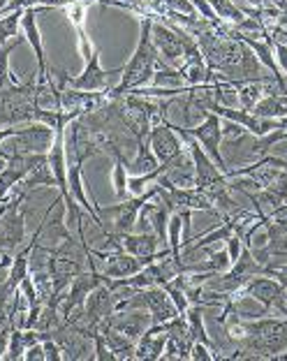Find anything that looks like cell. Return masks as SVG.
Masks as SVG:
<instances>
[{
	"instance_id": "6da1fadb",
	"label": "cell",
	"mask_w": 287,
	"mask_h": 361,
	"mask_svg": "<svg viewBox=\"0 0 287 361\" xmlns=\"http://www.w3.org/2000/svg\"><path fill=\"white\" fill-rule=\"evenodd\" d=\"M151 23H153L151 16H144V26H142V37H139V44L135 49L133 59H130L126 63V68H123L121 84L116 88H111L109 95L130 93V90L146 86L155 77V68H158V63H160V54H158V49H155V44H153Z\"/></svg>"
},
{
	"instance_id": "7a4b0ae2",
	"label": "cell",
	"mask_w": 287,
	"mask_h": 361,
	"mask_svg": "<svg viewBox=\"0 0 287 361\" xmlns=\"http://www.w3.org/2000/svg\"><path fill=\"white\" fill-rule=\"evenodd\" d=\"M56 128L47 123L32 121L28 126L16 128L12 137L0 142V155L5 160L16 158V155H32V153H49L54 146Z\"/></svg>"
},
{
	"instance_id": "3957f363",
	"label": "cell",
	"mask_w": 287,
	"mask_h": 361,
	"mask_svg": "<svg viewBox=\"0 0 287 361\" xmlns=\"http://www.w3.org/2000/svg\"><path fill=\"white\" fill-rule=\"evenodd\" d=\"M158 188H160L158 180H153V185L146 188L144 195L128 197V200H121L118 204H114V207H100L95 200H91V202H93V207L97 211V216L102 218V223H104V218H109V223H111L109 232L128 234V232H135L137 220H139V211H142V207L151 200V197L158 195Z\"/></svg>"
},
{
	"instance_id": "277c9868",
	"label": "cell",
	"mask_w": 287,
	"mask_h": 361,
	"mask_svg": "<svg viewBox=\"0 0 287 361\" xmlns=\"http://www.w3.org/2000/svg\"><path fill=\"white\" fill-rule=\"evenodd\" d=\"M185 130L202 144V149L207 151L209 158L216 162V165L223 171H227V162L223 158V153H220V146H223V121H220L218 114L211 111L209 116L200 123V126L185 128Z\"/></svg>"
},
{
	"instance_id": "5b68a950",
	"label": "cell",
	"mask_w": 287,
	"mask_h": 361,
	"mask_svg": "<svg viewBox=\"0 0 287 361\" xmlns=\"http://www.w3.org/2000/svg\"><path fill=\"white\" fill-rule=\"evenodd\" d=\"M151 37H153L155 49H158V54L162 56V61H165L167 65H171V68H181L183 61H185V49H183V42L174 32V28L167 26L165 21L153 19Z\"/></svg>"
},
{
	"instance_id": "8992f818",
	"label": "cell",
	"mask_w": 287,
	"mask_h": 361,
	"mask_svg": "<svg viewBox=\"0 0 287 361\" xmlns=\"http://www.w3.org/2000/svg\"><path fill=\"white\" fill-rule=\"evenodd\" d=\"M116 72H123V68L116 70H102L100 68V51L91 54V59L86 61V70L81 72L79 77H68V88L75 90H104L109 93V77L116 75Z\"/></svg>"
},
{
	"instance_id": "52a82bcc",
	"label": "cell",
	"mask_w": 287,
	"mask_h": 361,
	"mask_svg": "<svg viewBox=\"0 0 287 361\" xmlns=\"http://www.w3.org/2000/svg\"><path fill=\"white\" fill-rule=\"evenodd\" d=\"M149 142H151V149L155 153V158L160 160V165L165 162L174 160L176 155H181L185 146L181 144L178 139L176 130L169 126V121H162V123H155L149 133Z\"/></svg>"
},
{
	"instance_id": "ba28073f",
	"label": "cell",
	"mask_w": 287,
	"mask_h": 361,
	"mask_svg": "<svg viewBox=\"0 0 287 361\" xmlns=\"http://www.w3.org/2000/svg\"><path fill=\"white\" fill-rule=\"evenodd\" d=\"M111 329H116L118 334L128 336L130 341H139L153 326V317L149 310H118L109 319H104Z\"/></svg>"
},
{
	"instance_id": "9c48e42d",
	"label": "cell",
	"mask_w": 287,
	"mask_h": 361,
	"mask_svg": "<svg viewBox=\"0 0 287 361\" xmlns=\"http://www.w3.org/2000/svg\"><path fill=\"white\" fill-rule=\"evenodd\" d=\"M118 239L123 243V250H128L130 255L142 259L144 267L155 262V257H158V245L162 243L155 232H128V234H118Z\"/></svg>"
},
{
	"instance_id": "30bf717a",
	"label": "cell",
	"mask_w": 287,
	"mask_h": 361,
	"mask_svg": "<svg viewBox=\"0 0 287 361\" xmlns=\"http://www.w3.org/2000/svg\"><path fill=\"white\" fill-rule=\"evenodd\" d=\"M153 200H155V197H151V200L142 207V211H139V220H137L139 232H142L144 227H149L146 232H155L160 236V241L167 243V239H169V216H171V213L162 202H153Z\"/></svg>"
},
{
	"instance_id": "8fae6325",
	"label": "cell",
	"mask_w": 287,
	"mask_h": 361,
	"mask_svg": "<svg viewBox=\"0 0 287 361\" xmlns=\"http://www.w3.org/2000/svg\"><path fill=\"white\" fill-rule=\"evenodd\" d=\"M51 338L59 343V348L63 352V359H70V361H77V359H93V355H88V343L91 338L81 336L77 329H72L70 324H61L59 329L51 334Z\"/></svg>"
},
{
	"instance_id": "7c38bea8",
	"label": "cell",
	"mask_w": 287,
	"mask_h": 361,
	"mask_svg": "<svg viewBox=\"0 0 287 361\" xmlns=\"http://www.w3.org/2000/svg\"><path fill=\"white\" fill-rule=\"evenodd\" d=\"M21 28L26 32V39L30 42L32 51H35L37 59V84H47V59H44V49H42V37H39V28H37V10L35 7H28L23 10L21 16Z\"/></svg>"
},
{
	"instance_id": "4fadbf2b",
	"label": "cell",
	"mask_w": 287,
	"mask_h": 361,
	"mask_svg": "<svg viewBox=\"0 0 287 361\" xmlns=\"http://www.w3.org/2000/svg\"><path fill=\"white\" fill-rule=\"evenodd\" d=\"M167 322L162 324H153L149 331H146L142 338L137 341V350H135V359H144V361H155L162 359V352L167 345Z\"/></svg>"
},
{
	"instance_id": "5bb4252c",
	"label": "cell",
	"mask_w": 287,
	"mask_h": 361,
	"mask_svg": "<svg viewBox=\"0 0 287 361\" xmlns=\"http://www.w3.org/2000/svg\"><path fill=\"white\" fill-rule=\"evenodd\" d=\"M142 269H144L142 259L130 255L128 250H118V252H109L102 274L109 276V278H130V276L139 274Z\"/></svg>"
},
{
	"instance_id": "9a60e30c",
	"label": "cell",
	"mask_w": 287,
	"mask_h": 361,
	"mask_svg": "<svg viewBox=\"0 0 287 361\" xmlns=\"http://www.w3.org/2000/svg\"><path fill=\"white\" fill-rule=\"evenodd\" d=\"M126 167H128V174H133V176L153 174V171H158L162 167L160 160L155 158V153L151 149L149 137L139 139V142H137V155H135V160H130Z\"/></svg>"
},
{
	"instance_id": "2e32d148",
	"label": "cell",
	"mask_w": 287,
	"mask_h": 361,
	"mask_svg": "<svg viewBox=\"0 0 287 361\" xmlns=\"http://www.w3.org/2000/svg\"><path fill=\"white\" fill-rule=\"evenodd\" d=\"M100 334L104 336L106 348H109L114 355H116V359H135V350H137L135 341H130L128 336H123L116 329H111V326L106 324V322H102Z\"/></svg>"
},
{
	"instance_id": "e0dca14e",
	"label": "cell",
	"mask_w": 287,
	"mask_h": 361,
	"mask_svg": "<svg viewBox=\"0 0 287 361\" xmlns=\"http://www.w3.org/2000/svg\"><path fill=\"white\" fill-rule=\"evenodd\" d=\"M239 95V109L252 111L255 104L267 97V81H241V84H232Z\"/></svg>"
},
{
	"instance_id": "ac0fdd59",
	"label": "cell",
	"mask_w": 287,
	"mask_h": 361,
	"mask_svg": "<svg viewBox=\"0 0 287 361\" xmlns=\"http://www.w3.org/2000/svg\"><path fill=\"white\" fill-rule=\"evenodd\" d=\"M213 12L218 14V19L223 23H229V26H236L245 19V12L239 5H234V0H209Z\"/></svg>"
},
{
	"instance_id": "d6986e66",
	"label": "cell",
	"mask_w": 287,
	"mask_h": 361,
	"mask_svg": "<svg viewBox=\"0 0 287 361\" xmlns=\"http://www.w3.org/2000/svg\"><path fill=\"white\" fill-rule=\"evenodd\" d=\"M21 16H23V10H14L10 14H5L3 19H0V44H7L12 42V37H19L21 32Z\"/></svg>"
},
{
	"instance_id": "ffe728a7",
	"label": "cell",
	"mask_w": 287,
	"mask_h": 361,
	"mask_svg": "<svg viewBox=\"0 0 287 361\" xmlns=\"http://www.w3.org/2000/svg\"><path fill=\"white\" fill-rule=\"evenodd\" d=\"M23 42H26V37L19 35L14 37L12 42L7 44H0V88H5L7 84H10V56L16 47H21Z\"/></svg>"
},
{
	"instance_id": "44dd1931",
	"label": "cell",
	"mask_w": 287,
	"mask_h": 361,
	"mask_svg": "<svg viewBox=\"0 0 287 361\" xmlns=\"http://www.w3.org/2000/svg\"><path fill=\"white\" fill-rule=\"evenodd\" d=\"M28 350V343H26V336H23V329H12V336H10V348L5 352V361H19L23 359Z\"/></svg>"
},
{
	"instance_id": "7402d4cb",
	"label": "cell",
	"mask_w": 287,
	"mask_h": 361,
	"mask_svg": "<svg viewBox=\"0 0 287 361\" xmlns=\"http://www.w3.org/2000/svg\"><path fill=\"white\" fill-rule=\"evenodd\" d=\"M162 287H165V290H167V294H169V297H171V301H174V306L178 308V313H181V315H185L188 313V308H190L193 306V303H190V299H188V294L181 290V287H178L174 281H169V283H162Z\"/></svg>"
},
{
	"instance_id": "603a6c76",
	"label": "cell",
	"mask_w": 287,
	"mask_h": 361,
	"mask_svg": "<svg viewBox=\"0 0 287 361\" xmlns=\"http://www.w3.org/2000/svg\"><path fill=\"white\" fill-rule=\"evenodd\" d=\"M209 350H211L209 345H204V343L195 341L193 343V350H190V359H195V361H213L216 357H213Z\"/></svg>"
},
{
	"instance_id": "cb8c5ba5",
	"label": "cell",
	"mask_w": 287,
	"mask_h": 361,
	"mask_svg": "<svg viewBox=\"0 0 287 361\" xmlns=\"http://www.w3.org/2000/svg\"><path fill=\"white\" fill-rule=\"evenodd\" d=\"M42 345H44V357H47V361H63V352H61L59 343H56L54 338L42 341Z\"/></svg>"
},
{
	"instance_id": "d4e9b609",
	"label": "cell",
	"mask_w": 287,
	"mask_h": 361,
	"mask_svg": "<svg viewBox=\"0 0 287 361\" xmlns=\"http://www.w3.org/2000/svg\"><path fill=\"white\" fill-rule=\"evenodd\" d=\"M264 274L276 278L278 283H281L285 290H287V264H278V267H264Z\"/></svg>"
},
{
	"instance_id": "484cf974",
	"label": "cell",
	"mask_w": 287,
	"mask_h": 361,
	"mask_svg": "<svg viewBox=\"0 0 287 361\" xmlns=\"http://www.w3.org/2000/svg\"><path fill=\"white\" fill-rule=\"evenodd\" d=\"M274 51H276V63H278V68L283 70V75L287 79V44L283 42H274Z\"/></svg>"
},
{
	"instance_id": "4316f807",
	"label": "cell",
	"mask_w": 287,
	"mask_h": 361,
	"mask_svg": "<svg viewBox=\"0 0 287 361\" xmlns=\"http://www.w3.org/2000/svg\"><path fill=\"white\" fill-rule=\"evenodd\" d=\"M23 359H26V361H47L44 345H42V343H35V345H30L26 350V355H23Z\"/></svg>"
},
{
	"instance_id": "83f0119b",
	"label": "cell",
	"mask_w": 287,
	"mask_h": 361,
	"mask_svg": "<svg viewBox=\"0 0 287 361\" xmlns=\"http://www.w3.org/2000/svg\"><path fill=\"white\" fill-rule=\"evenodd\" d=\"M10 336H12V326L5 324L3 329H0V359L5 357L7 348H10Z\"/></svg>"
},
{
	"instance_id": "f1b7e54d",
	"label": "cell",
	"mask_w": 287,
	"mask_h": 361,
	"mask_svg": "<svg viewBox=\"0 0 287 361\" xmlns=\"http://www.w3.org/2000/svg\"><path fill=\"white\" fill-rule=\"evenodd\" d=\"M276 359H281V361H287V350H285V352H283V355H278V357H276Z\"/></svg>"
}]
</instances>
